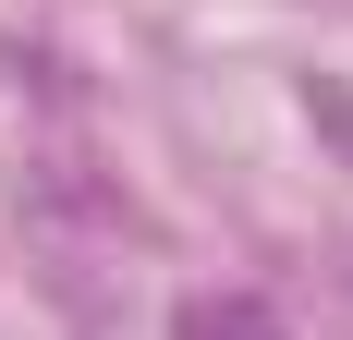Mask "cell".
<instances>
[{"instance_id": "1", "label": "cell", "mask_w": 353, "mask_h": 340, "mask_svg": "<svg viewBox=\"0 0 353 340\" xmlns=\"http://www.w3.org/2000/svg\"><path fill=\"white\" fill-rule=\"evenodd\" d=\"M183 340H281V328H268L256 304H195V328H183Z\"/></svg>"}]
</instances>
